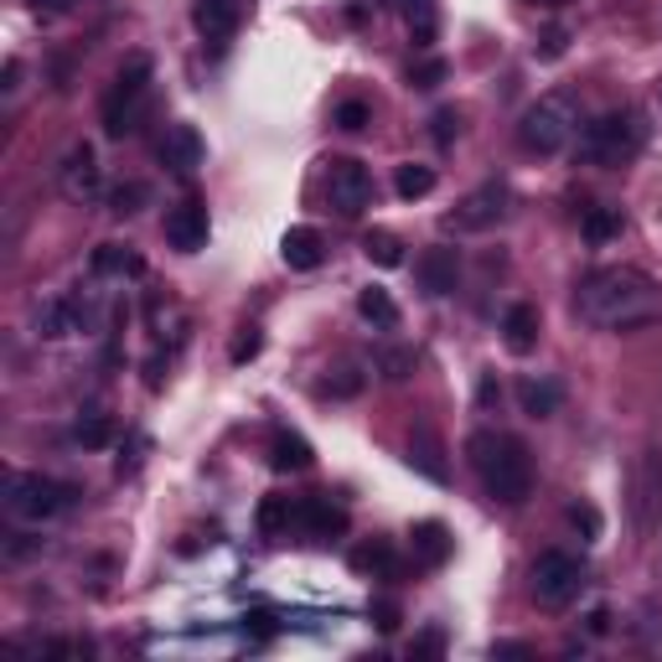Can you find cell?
<instances>
[{"label":"cell","mask_w":662,"mask_h":662,"mask_svg":"<svg viewBox=\"0 0 662 662\" xmlns=\"http://www.w3.org/2000/svg\"><path fill=\"white\" fill-rule=\"evenodd\" d=\"M352 564H358L362 574H378V580H399V554H393V543H362L358 554H352Z\"/></svg>","instance_id":"obj_21"},{"label":"cell","mask_w":662,"mask_h":662,"mask_svg":"<svg viewBox=\"0 0 662 662\" xmlns=\"http://www.w3.org/2000/svg\"><path fill=\"white\" fill-rule=\"evenodd\" d=\"M574 136H580V104H574V93H543L539 104H528L523 120H518V140L533 156H559Z\"/></svg>","instance_id":"obj_3"},{"label":"cell","mask_w":662,"mask_h":662,"mask_svg":"<svg viewBox=\"0 0 662 662\" xmlns=\"http://www.w3.org/2000/svg\"><path fill=\"white\" fill-rule=\"evenodd\" d=\"M574 311L601 331H642L662 321V285L642 270H595L585 274V285L574 295Z\"/></svg>","instance_id":"obj_1"},{"label":"cell","mask_w":662,"mask_h":662,"mask_svg":"<svg viewBox=\"0 0 662 662\" xmlns=\"http://www.w3.org/2000/svg\"><path fill=\"white\" fill-rule=\"evenodd\" d=\"M37 327H42V337H73L78 331V305L73 301H42V311H37Z\"/></svg>","instance_id":"obj_24"},{"label":"cell","mask_w":662,"mask_h":662,"mask_svg":"<svg viewBox=\"0 0 662 662\" xmlns=\"http://www.w3.org/2000/svg\"><path fill=\"white\" fill-rule=\"evenodd\" d=\"M502 212H508V192H502L496 181H487V187H477V192L451 212V228H461V233H482V228L502 223Z\"/></svg>","instance_id":"obj_10"},{"label":"cell","mask_w":662,"mask_h":662,"mask_svg":"<svg viewBox=\"0 0 662 662\" xmlns=\"http://www.w3.org/2000/svg\"><path fill=\"white\" fill-rule=\"evenodd\" d=\"M31 11H47V16H58V11H68V0H27Z\"/></svg>","instance_id":"obj_44"},{"label":"cell","mask_w":662,"mask_h":662,"mask_svg":"<svg viewBox=\"0 0 662 662\" xmlns=\"http://www.w3.org/2000/svg\"><path fill=\"white\" fill-rule=\"evenodd\" d=\"M373 621H378V632H393V626H399V605L378 601V605H373Z\"/></svg>","instance_id":"obj_40"},{"label":"cell","mask_w":662,"mask_h":662,"mask_svg":"<svg viewBox=\"0 0 662 662\" xmlns=\"http://www.w3.org/2000/svg\"><path fill=\"white\" fill-rule=\"evenodd\" d=\"M539 305H508V317H502V342H508V352H533L539 347Z\"/></svg>","instance_id":"obj_18"},{"label":"cell","mask_w":662,"mask_h":662,"mask_svg":"<svg viewBox=\"0 0 662 662\" xmlns=\"http://www.w3.org/2000/svg\"><path fill=\"white\" fill-rule=\"evenodd\" d=\"M580 233H585L590 243H611L621 233V212L616 208H585V218H580Z\"/></svg>","instance_id":"obj_30"},{"label":"cell","mask_w":662,"mask_h":662,"mask_svg":"<svg viewBox=\"0 0 662 662\" xmlns=\"http://www.w3.org/2000/svg\"><path fill=\"white\" fill-rule=\"evenodd\" d=\"M327 389H331V393H342V399H347V393H358V389H362V378L352 373V368H342V378H331Z\"/></svg>","instance_id":"obj_41"},{"label":"cell","mask_w":662,"mask_h":662,"mask_svg":"<svg viewBox=\"0 0 662 662\" xmlns=\"http://www.w3.org/2000/svg\"><path fill=\"white\" fill-rule=\"evenodd\" d=\"M358 311L368 321H373V327H399V305H393V295L383 285H368L358 295Z\"/></svg>","instance_id":"obj_28"},{"label":"cell","mask_w":662,"mask_h":662,"mask_svg":"<svg viewBox=\"0 0 662 662\" xmlns=\"http://www.w3.org/2000/svg\"><path fill=\"white\" fill-rule=\"evenodd\" d=\"M393 192L404 197V202H420V197L435 192V171L420 161H404L399 171H393Z\"/></svg>","instance_id":"obj_23"},{"label":"cell","mask_w":662,"mask_h":662,"mask_svg":"<svg viewBox=\"0 0 662 662\" xmlns=\"http://www.w3.org/2000/svg\"><path fill=\"white\" fill-rule=\"evenodd\" d=\"M414 270H420V285L430 290V295H451L455 274H461V259H455V249H424Z\"/></svg>","instance_id":"obj_17"},{"label":"cell","mask_w":662,"mask_h":662,"mask_svg":"<svg viewBox=\"0 0 662 662\" xmlns=\"http://www.w3.org/2000/svg\"><path fill=\"white\" fill-rule=\"evenodd\" d=\"M440 652H445V632H440V626H430V632L414 642V658H440Z\"/></svg>","instance_id":"obj_39"},{"label":"cell","mask_w":662,"mask_h":662,"mask_svg":"<svg viewBox=\"0 0 662 662\" xmlns=\"http://www.w3.org/2000/svg\"><path fill=\"white\" fill-rule=\"evenodd\" d=\"M290 523H295V502H290V496H264V502H259V533H264V539L290 533Z\"/></svg>","instance_id":"obj_26"},{"label":"cell","mask_w":662,"mask_h":662,"mask_svg":"<svg viewBox=\"0 0 662 662\" xmlns=\"http://www.w3.org/2000/svg\"><path fill=\"white\" fill-rule=\"evenodd\" d=\"M409 467L430 477V482H451V467H445V445L435 440L430 424H414V435H409Z\"/></svg>","instance_id":"obj_15"},{"label":"cell","mask_w":662,"mask_h":662,"mask_svg":"<svg viewBox=\"0 0 662 662\" xmlns=\"http://www.w3.org/2000/svg\"><path fill=\"white\" fill-rule=\"evenodd\" d=\"M445 73H451V68H445V58H424V62H414V68H409V83H414V89H440V83H445Z\"/></svg>","instance_id":"obj_33"},{"label":"cell","mask_w":662,"mask_h":662,"mask_svg":"<svg viewBox=\"0 0 662 662\" xmlns=\"http://www.w3.org/2000/svg\"><path fill=\"white\" fill-rule=\"evenodd\" d=\"M295 523L311 533V539H337L347 533V512L331 502V496H301L295 502Z\"/></svg>","instance_id":"obj_14"},{"label":"cell","mask_w":662,"mask_h":662,"mask_svg":"<svg viewBox=\"0 0 662 662\" xmlns=\"http://www.w3.org/2000/svg\"><path fill=\"white\" fill-rule=\"evenodd\" d=\"M208 208L197 202V197H187V202H177V208L165 212V239H171V249H181V254H202L208 249Z\"/></svg>","instance_id":"obj_9"},{"label":"cell","mask_w":662,"mask_h":662,"mask_svg":"<svg viewBox=\"0 0 662 662\" xmlns=\"http://www.w3.org/2000/svg\"><path fill=\"white\" fill-rule=\"evenodd\" d=\"M327 202L342 212V218H358V212L373 202V171L362 161H352V156L327 161Z\"/></svg>","instance_id":"obj_8"},{"label":"cell","mask_w":662,"mask_h":662,"mask_svg":"<svg viewBox=\"0 0 662 662\" xmlns=\"http://www.w3.org/2000/svg\"><path fill=\"white\" fill-rule=\"evenodd\" d=\"M409 554H414V564H424V570H440V564H445V559L455 554L451 528L435 523V518L414 523V528H409Z\"/></svg>","instance_id":"obj_12"},{"label":"cell","mask_w":662,"mask_h":662,"mask_svg":"<svg viewBox=\"0 0 662 662\" xmlns=\"http://www.w3.org/2000/svg\"><path fill=\"white\" fill-rule=\"evenodd\" d=\"M73 440L83 445V451H104L109 440H114V424H109V414H99V409H89V414H78L73 424Z\"/></svg>","instance_id":"obj_27"},{"label":"cell","mask_w":662,"mask_h":662,"mask_svg":"<svg viewBox=\"0 0 662 662\" xmlns=\"http://www.w3.org/2000/svg\"><path fill=\"white\" fill-rule=\"evenodd\" d=\"M146 99H151V58L136 52V58H124V68L114 73V89L104 99V136H130L146 114Z\"/></svg>","instance_id":"obj_4"},{"label":"cell","mask_w":662,"mask_h":662,"mask_svg":"<svg viewBox=\"0 0 662 662\" xmlns=\"http://www.w3.org/2000/svg\"><path fill=\"white\" fill-rule=\"evenodd\" d=\"M311 461H317V455H311V445H305L301 435H274V445H270L274 471H305Z\"/></svg>","instance_id":"obj_25"},{"label":"cell","mask_w":662,"mask_h":662,"mask_svg":"<svg viewBox=\"0 0 662 662\" xmlns=\"http://www.w3.org/2000/svg\"><path fill=\"white\" fill-rule=\"evenodd\" d=\"M611 626V611H590V632H605Z\"/></svg>","instance_id":"obj_45"},{"label":"cell","mask_w":662,"mask_h":662,"mask_svg":"<svg viewBox=\"0 0 662 662\" xmlns=\"http://www.w3.org/2000/svg\"><path fill=\"white\" fill-rule=\"evenodd\" d=\"M140 202H146V187H140V181H124V187H114V192H109V212H114V218H130V212H140Z\"/></svg>","instance_id":"obj_32"},{"label":"cell","mask_w":662,"mask_h":662,"mask_svg":"<svg viewBox=\"0 0 662 662\" xmlns=\"http://www.w3.org/2000/svg\"><path fill=\"white\" fill-rule=\"evenodd\" d=\"M467 455L477 467V477H482L487 496H496V502H523L533 492V461H528L523 440L482 430V435L467 440Z\"/></svg>","instance_id":"obj_2"},{"label":"cell","mask_w":662,"mask_h":662,"mask_svg":"<svg viewBox=\"0 0 662 662\" xmlns=\"http://www.w3.org/2000/svg\"><path fill=\"white\" fill-rule=\"evenodd\" d=\"M636 146H642V124H636V114H626V109H616V114H601L595 124H585V130H580V156H585L590 165H621V161H632Z\"/></svg>","instance_id":"obj_5"},{"label":"cell","mask_w":662,"mask_h":662,"mask_svg":"<svg viewBox=\"0 0 662 662\" xmlns=\"http://www.w3.org/2000/svg\"><path fill=\"white\" fill-rule=\"evenodd\" d=\"M528 6H564V0H528Z\"/></svg>","instance_id":"obj_46"},{"label":"cell","mask_w":662,"mask_h":662,"mask_svg":"<svg viewBox=\"0 0 662 662\" xmlns=\"http://www.w3.org/2000/svg\"><path fill=\"white\" fill-rule=\"evenodd\" d=\"M68 502H73V492L62 482H52V477H42V471H11V477H6V508H11V518H21V523H47V518H58Z\"/></svg>","instance_id":"obj_6"},{"label":"cell","mask_w":662,"mask_h":662,"mask_svg":"<svg viewBox=\"0 0 662 662\" xmlns=\"http://www.w3.org/2000/svg\"><path fill=\"white\" fill-rule=\"evenodd\" d=\"M518 404H523V414H533V420H549V414H559V404H564V389H559L554 378H523V383H518Z\"/></svg>","instance_id":"obj_20"},{"label":"cell","mask_w":662,"mask_h":662,"mask_svg":"<svg viewBox=\"0 0 662 662\" xmlns=\"http://www.w3.org/2000/svg\"><path fill=\"white\" fill-rule=\"evenodd\" d=\"M202 156H208V146H202V136H197V124H171V130H165L161 161L171 165V171H197Z\"/></svg>","instance_id":"obj_16"},{"label":"cell","mask_w":662,"mask_h":662,"mask_svg":"<svg viewBox=\"0 0 662 662\" xmlns=\"http://www.w3.org/2000/svg\"><path fill=\"white\" fill-rule=\"evenodd\" d=\"M404 16H409V27H414V42L420 47L435 42V0H404Z\"/></svg>","instance_id":"obj_31"},{"label":"cell","mask_w":662,"mask_h":662,"mask_svg":"<svg viewBox=\"0 0 662 662\" xmlns=\"http://www.w3.org/2000/svg\"><path fill=\"white\" fill-rule=\"evenodd\" d=\"M93 274H146V259L130 254L124 243H99L93 249Z\"/></svg>","instance_id":"obj_22"},{"label":"cell","mask_w":662,"mask_h":662,"mask_svg":"<svg viewBox=\"0 0 662 662\" xmlns=\"http://www.w3.org/2000/svg\"><path fill=\"white\" fill-rule=\"evenodd\" d=\"M570 523L585 528V539H601V512L590 508V502H574V508H570Z\"/></svg>","instance_id":"obj_36"},{"label":"cell","mask_w":662,"mask_h":662,"mask_svg":"<svg viewBox=\"0 0 662 662\" xmlns=\"http://www.w3.org/2000/svg\"><path fill=\"white\" fill-rule=\"evenodd\" d=\"M362 254L373 259L378 270H399V264H404V243L393 239V233H383V228H373V233L362 239Z\"/></svg>","instance_id":"obj_29"},{"label":"cell","mask_w":662,"mask_h":662,"mask_svg":"<svg viewBox=\"0 0 662 662\" xmlns=\"http://www.w3.org/2000/svg\"><path fill=\"white\" fill-rule=\"evenodd\" d=\"M477 399H482V409H492L496 399H502V389H496V378H492V373L482 378V389H477Z\"/></svg>","instance_id":"obj_42"},{"label":"cell","mask_w":662,"mask_h":662,"mask_svg":"<svg viewBox=\"0 0 662 662\" xmlns=\"http://www.w3.org/2000/svg\"><path fill=\"white\" fill-rule=\"evenodd\" d=\"M368 120H373V109L362 104V99H347V104H337V124H342L347 136H358V130H368Z\"/></svg>","instance_id":"obj_35"},{"label":"cell","mask_w":662,"mask_h":662,"mask_svg":"<svg viewBox=\"0 0 662 662\" xmlns=\"http://www.w3.org/2000/svg\"><path fill=\"white\" fill-rule=\"evenodd\" d=\"M58 181L73 202H89V197L99 192V156H93V146H73L68 161H62V171H58Z\"/></svg>","instance_id":"obj_13"},{"label":"cell","mask_w":662,"mask_h":662,"mask_svg":"<svg viewBox=\"0 0 662 662\" xmlns=\"http://www.w3.org/2000/svg\"><path fill=\"white\" fill-rule=\"evenodd\" d=\"M435 146H451L455 140V130H461V114H455V109H435Z\"/></svg>","instance_id":"obj_37"},{"label":"cell","mask_w":662,"mask_h":662,"mask_svg":"<svg viewBox=\"0 0 662 662\" xmlns=\"http://www.w3.org/2000/svg\"><path fill=\"white\" fill-rule=\"evenodd\" d=\"M280 254H285L290 270H317L321 259H327V243H321L317 228H290L285 239H280Z\"/></svg>","instance_id":"obj_19"},{"label":"cell","mask_w":662,"mask_h":662,"mask_svg":"<svg viewBox=\"0 0 662 662\" xmlns=\"http://www.w3.org/2000/svg\"><path fill=\"white\" fill-rule=\"evenodd\" d=\"M259 347H264V337H259V327H243V331H239V342H233V362H249V358H259Z\"/></svg>","instance_id":"obj_38"},{"label":"cell","mask_w":662,"mask_h":662,"mask_svg":"<svg viewBox=\"0 0 662 662\" xmlns=\"http://www.w3.org/2000/svg\"><path fill=\"white\" fill-rule=\"evenodd\" d=\"M528 585H533V601L543 611H559V605L574 601V590H580V564H574L564 549H543L533 559V570H528Z\"/></svg>","instance_id":"obj_7"},{"label":"cell","mask_w":662,"mask_h":662,"mask_svg":"<svg viewBox=\"0 0 662 662\" xmlns=\"http://www.w3.org/2000/svg\"><path fill=\"white\" fill-rule=\"evenodd\" d=\"M243 11H249V0H197V6H192V21H197V31H202L208 42L223 47L228 37L239 31Z\"/></svg>","instance_id":"obj_11"},{"label":"cell","mask_w":662,"mask_h":662,"mask_svg":"<svg viewBox=\"0 0 662 662\" xmlns=\"http://www.w3.org/2000/svg\"><path fill=\"white\" fill-rule=\"evenodd\" d=\"M378 368H383V378L399 383V378L414 373V352H404V347H383V352H378Z\"/></svg>","instance_id":"obj_34"},{"label":"cell","mask_w":662,"mask_h":662,"mask_svg":"<svg viewBox=\"0 0 662 662\" xmlns=\"http://www.w3.org/2000/svg\"><path fill=\"white\" fill-rule=\"evenodd\" d=\"M559 52H564V31H549L543 37V58H559Z\"/></svg>","instance_id":"obj_43"}]
</instances>
